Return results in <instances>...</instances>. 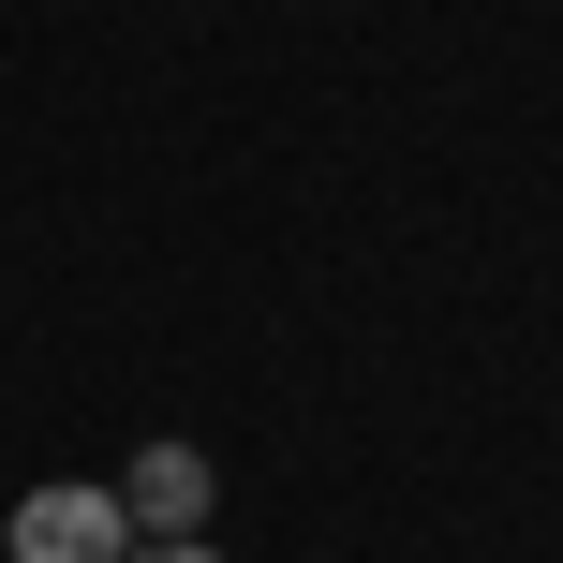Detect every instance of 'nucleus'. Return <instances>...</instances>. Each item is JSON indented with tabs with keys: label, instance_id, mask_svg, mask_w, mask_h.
I'll list each match as a JSON object with an SVG mask.
<instances>
[{
	"label": "nucleus",
	"instance_id": "nucleus-3",
	"mask_svg": "<svg viewBox=\"0 0 563 563\" xmlns=\"http://www.w3.org/2000/svg\"><path fill=\"white\" fill-rule=\"evenodd\" d=\"M134 563H223V549H208V534H164V549H134Z\"/></svg>",
	"mask_w": 563,
	"mask_h": 563
},
{
	"label": "nucleus",
	"instance_id": "nucleus-1",
	"mask_svg": "<svg viewBox=\"0 0 563 563\" xmlns=\"http://www.w3.org/2000/svg\"><path fill=\"white\" fill-rule=\"evenodd\" d=\"M0 563H134V519H119L104 475H45L0 519Z\"/></svg>",
	"mask_w": 563,
	"mask_h": 563
},
{
	"label": "nucleus",
	"instance_id": "nucleus-2",
	"mask_svg": "<svg viewBox=\"0 0 563 563\" xmlns=\"http://www.w3.org/2000/svg\"><path fill=\"white\" fill-rule=\"evenodd\" d=\"M208 445H134V475H119V519H134V549H164V534H208Z\"/></svg>",
	"mask_w": 563,
	"mask_h": 563
}]
</instances>
